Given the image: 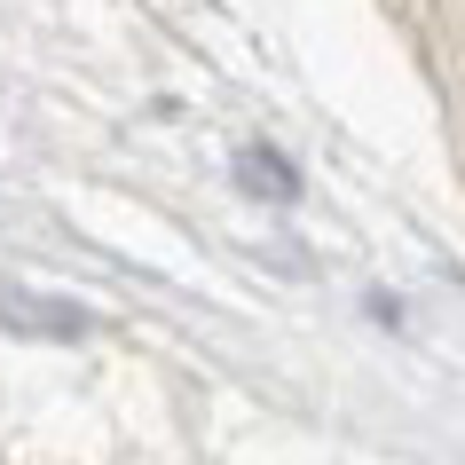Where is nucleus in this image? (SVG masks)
I'll return each mask as SVG.
<instances>
[{"label":"nucleus","mask_w":465,"mask_h":465,"mask_svg":"<svg viewBox=\"0 0 465 465\" xmlns=\"http://www.w3.org/2000/svg\"><path fill=\"white\" fill-rule=\"evenodd\" d=\"M0 316L16 323V331H40V340H79L87 331V308H72V300H32V292H16V284H0Z\"/></svg>","instance_id":"f257e3e1"},{"label":"nucleus","mask_w":465,"mask_h":465,"mask_svg":"<svg viewBox=\"0 0 465 465\" xmlns=\"http://www.w3.org/2000/svg\"><path fill=\"white\" fill-rule=\"evenodd\" d=\"M237 173H245V182H261L276 205L292 197V166H284V158H269V150H245V158H237Z\"/></svg>","instance_id":"f03ea898"}]
</instances>
